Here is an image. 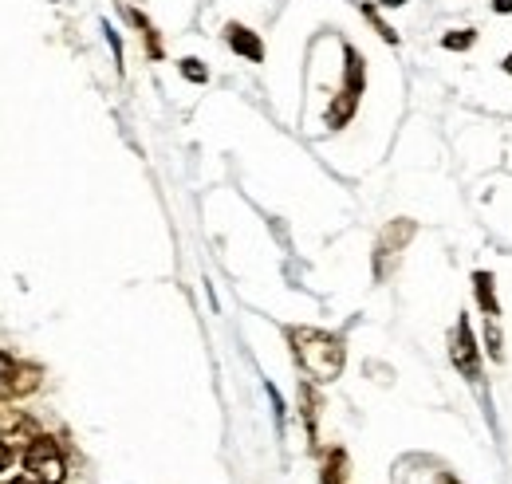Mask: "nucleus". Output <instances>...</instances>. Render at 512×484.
I'll return each mask as SVG.
<instances>
[{
  "label": "nucleus",
  "mask_w": 512,
  "mask_h": 484,
  "mask_svg": "<svg viewBox=\"0 0 512 484\" xmlns=\"http://www.w3.org/2000/svg\"><path fill=\"white\" fill-rule=\"evenodd\" d=\"M323 484H347V457H343V449H335V453L327 457V465H323Z\"/></svg>",
  "instance_id": "0eeeda50"
},
{
  "label": "nucleus",
  "mask_w": 512,
  "mask_h": 484,
  "mask_svg": "<svg viewBox=\"0 0 512 484\" xmlns=\"http://www.w3.org/2000/svg\"><path fill=\"white\" fill-rule=\"evenodd\" d=\"M182 71H186V79H193V83H205V67H197V60H182Z\"/></svg>",
  "instance_id": "9d476101"
},
{
  "label": "nucleus",
  "mask_w": 512,
  "mask_h": 484,
  "mask_svg": "<svg viewBox=\"0 0 512 484\" xmlns=\"http://www.w3.org/2000/svg\"><path fill=\"white\" fill-rule=\"evenodd\" d=\"M12 453H16V449H12V445H4V441H0V473H4V469H8V461H12Z\"/></svg>",
  "instance_id": "f8f14e48"
},
{
  "label": "nucleus",
  "mask_w": 512,
  "mask_h": 484,
  "mask_svg": "<svg viewBox=\"0 0 512 484\" xmlns=\"http://www.w3.org/2000/svg\"><path fill=\"white\" fill-rule=\"evenodd\" d=\"M379 4H386V8H398V4H406V0H379Z\"/></svg>",
  "instance_id": "2eb2a0df"
},
{
  "label": "nucleus",
  "mask_w": 512,
  "mask_h": 484,
  "mask_svg": "<svg viewBox=\"0 0 512 484\" xmlns=\"http://www.w3.org/2000/svg\"><path fill=\"white\" fill-rule=\"evenodd\" d=\"M36 382H40V370H36V366H20V374H16V390H12V394H28V390H36Z\"/></svg>",
  "instance_id": "1a4fd4ad"
},
{
  "label": "nucleus",
  "mask_w": 512,
  "mask_h": 484,
  "mask_svg": "<svg viewBox=\"0 0 512 484\" xmlns=\"http://www.w3.org/2000/svg\"><path fill=\"white\" fill-rule=\"evenodd\" d=\"M16 374H20V366L12 363L8 355H0V398H8L16 390Z\"/></svg>",
  "instance_id": "6e6552de"
},
{
  "label": "nucleus",
  "mask_w": 512,
  "mask_h": 484,
  "mask_svg": "<svg viewBox=\"0 0 512 484\" xmlns=\"http://www.w3.org/2000/svg\"><path fill=\"white\" fill-rule=\"evenodd\" d=\"M473 288H477V300L485 307V315H497V292H493V276L489 272H477L473 276Z\"/></svg>",
  "instance_id": "423d86ee"
},
{
  "label": "nucleus",
  "mask_w": 512,
  "mask_h": 484,
  "mask_svg": "<svg viewBox=\"0 0 512 484\" xmlns=\"http://www.w3.org/2000/svg\"><path fill=\"white\" fill-rule=\"evenodd\" d=\"M497 12H512V0H497Z\"/></svg>",
  "instance_id": "4468645a"
},
{
  "label": "nucleus",
  "mask_w": 512,
  "mask_h": 484,
  "mask_svg": "<svg viewBox=\"0 0 512 484\" xmlns=\"http://www.w3.org/2000/svg\"><path fill=\"white\" fill-rule=\"evenodd\" d=\"M288 339H292L296 363L304 366L308 378L335 382L343 374V339L339 335H327L316 327H296V331H288Z\"/></svg>",
  "instance_id": "f257e3e1"
},
{
  "label": "nucleus",
  "mask_w": 512,
  "mask_h": 484,
  "mask_svg": "<svg viewBox=\"0 0 512 484\" xmlns=\"http://www.w3.org/2000/svg\"><path fill=\"white\" fill-rule=\"evenodd\" d=\"M359 91H363V60H359L355 48H347V87H343V103L331 107V115H327L331 126H343V122L351 119V111L359 103Z\"/></svg>",
  "instance_id": "7ed1b4c3"
},
{
  "label": "nucleus",
  "mask_w": 512,
  "mask_h": 484,
  "mask_svg": "<svg viewBox=\"0 0 512 484\" xmlns=\"http://www.w3.org/2000/svg\"><path fill=\"white\" fill-rule=\"evenodd\" d=\"M225 40H229V48L241 52L245 60H253V63L264 60V44L256 40V32H249L245 24H229V28H225Z\"/></svg>",
  "instance_id": "39448f33"
},
{
  "label": "nucleus",
  "mask_w": 512,
  "mask_h": 484,
  "mask_svg": "<svg viewBox=\"0 0 512 484\" xmlns=\"http://www.w3.org/2000/svg\"><path fill=\"white\" fill-rule=\"evenodd\" d=\"M0 484H36V481H32V477L24 473V477H12V481H0Z\"/></svg>",
  "instance_id": "ddd939ff"
},
{
  "label": "nucleus",
  "mask_w": 512,
  "mask_h": 484,
  "mask_svg": "<svg viewBox=\"0 0 512 484\" xmlns=\"http://www.w3.org/2000/svg\"><path fill=\"white\" fill-rule=\"evenodd\" d=\"M473 44V32H461V36H446V48H469Z\"/></svg>",
  "instance_id": "9b49d317"
},
{
  "label": "nucleus",
  "mask_w": 512,
  "mask_h": 484,
  "mask_svg": "<svg viewBox=\"0 0 512 484\" xmlns=\"http://www.w3.org/2000/svg\"><path fill=\"white\" fill-rule=\"evenodd\" d=\"M24 473L32 477L36 484H64L67 477V465H64V453L52 437H36L28 449H24Z\"/></svg>",
  "instance_id": "f03ea898"
},
{
  "label": "nucleus",
  "mask_w": 512,
  "mask_h": 484,
  "mask_svg": "<svg viewBox=\"0 0 512 484\" xmlns=\"http://www.w3.org/2000/svg\"><path fill=\"white\" fill-rule=\"evenodd\" d=\"M505 71H509V75H512V56H509V63H505Z\"/></svg>",
  "instance_id": "dca6fc26"
},
{
  "label": "nucleus",
  "mask_w": 512,
  "mask_h": 484,
  "mask_svg": "<svg viewBox=\"0 0 512 484\" xmlns=\"http://www.w3.org/2000/svg\"><path fill=\"white\" fill-rule=\"evenodd\" d=\"M453 363L465 378H481V363H477V347H473V331H469V319L461 315L457 319V331H453Z\"/></svg>",
  "instance_id": "20e7f679"
}]
</instances>
